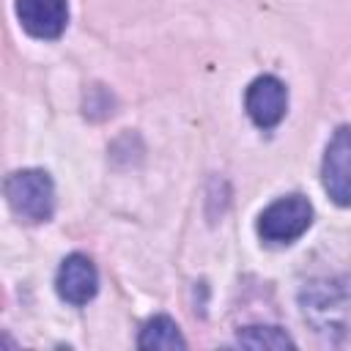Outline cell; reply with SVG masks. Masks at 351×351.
Wrapping results in <instances>:
<instances>
[{
	"mask_svg": "<svg viewBox=\"0 0 351 351\" xmlns=\"http://www.w3.org/2000/svg\"><path fill=\"white\" fill-rule=\"evenodd\" d=\"M307 324L324 337L351 335V277H329L304 285L299 293Z\"/></svg>",
	"mask_w": 351,
	"mask_h": 351,
	"instance_id": "1",
	"label": "cell"
},
{
	"mask_svg": "<svg viewBox=\"0 0 351 351\" xmlns=\"http://www.w3.org/2000/svg\"><path fill=\"white\" fill-rule=\"evenodd\" d=\"M16 16L33 38H58L69 22L66 0H16Z\"/></svg>",
	"mask_w": 351,
	"mask_h": 351,
	"instance_id": "7",
	"label": "cell"
},
{
	"mask_svg": "<svg viewBox=\"0 0 351 351\" xmlns=\"http://www.w3.org/2000/svg\"><path fill=\"white\" fill-rule=\"evenodd\" d=\"M313 225V206L302 195H285L269 203L258 217V236L266 244H291Z\"/></svg>",
	"mask_w": 351,
	"mask_h": 351,
	"instance_id": "3",
	"label": "cell"
},
{
	"mask_svg": "<svg viewBox=\"0 0 351 351\" xmlns=\"http://www.w3.org/2000/svg\"><path fill=\"white\" fill-rule=\"evenodd\" d=\"M137 346L140 348H186V340L181 337L170 315H154L143 324Z\"/></svg>",
	"mask_w": 351,
	"mask_h": 351,
	"instance_id": "8",
	"label": "cell"
},
{
	"mask_svg": "<svg viewBox=\"0 0 351 351\" xmlns=\"http://www.w3.org/2000/svg\"><path fill=\"white\" fill-rule=\"evenodd\" d=\"M236 340L250 348H291L293 346V340L280 326H247L239 332Z\"/></svg>",
	"mask_w": 351,
	"mask_h": 351,
	"instance_id": "9",
	"label": "cell"
},
{
	"mask_svg": "<svg viewBox=\"0 0 351 351\" xmlns=\"http://www.w3.org/2000/svg\"><path fill=\"white\" fill-rule=\"evenodd\" d=\"M55 291L63 302L74 307L88 304L99 291V274H96L93 261L82 252H71L69 258H63L58 277H55Z\"/></svg>",
	"mask_w": 351,
	"mask_h": 351,
	"instance_id": "6",
	"label": "cell"
},
{
	"mask_svg": "<svg viewBox=\"0 0 351 351\" xmlns=\"http://www.w3.org/2000/svg\"><path fill=\"white\" fill-rule=\"evenodd\" d=\"M5 200L22 222H47L55 211V184L47 170H16L5 178Z\"/></svg>",
	"mask_w": 351,
	"mask_h": 351,
	"instance_id": "2",
	"label": "cell"
},
{
	"mask_svg": "<svg viewBox=\"0 0 351 351\" xmlns=\"http://www.w3.org/2000/svg\"><path fill=\"white\" fill-rule=\"evenodd\" d=\"M321 184L332 203L351 206V126H337L321 162Z\"/></svg>",
	"mask_w": 351,
	"mask_h": 351,
	"instance_id": "4",
	"label": "cell"
},
{
	"mask_svg": "<svg viewBox=\"0 0 351 351\" xmlns=\"http://www.w3.org/2000/svg\"><path fill=\"white\" fill-rule=\"evenodd\" d=\"M244 110H247V115L252 118L255 126L274 129L282 121L285 110H288V90H285V85L277 77H271V74L255 77L247 85Z\"/></svg>",
	"mask_w": 351,
	"mask_h": 351,
	"instance_id": "5",
	"label": "cell"
}]
</instances>
